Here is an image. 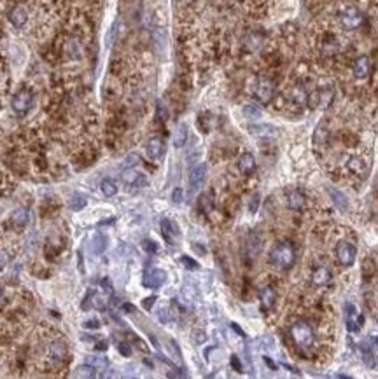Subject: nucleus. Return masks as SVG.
Wrapping results in <instances>:
<instances>
[{"instance_id":"a878e982","label":"nucleus","mask_w":378,"mask_h":379,"mask_svg":"<svg viewBox=\"0 0 378 379\" xmlns=\"http://www.w3.org/2000/svg\"><path fill=\"white\" fill-rule=\"evenodd\" d=\"M100 189H102V192H104V196H107V198L116 196V192H117V185H116V182L112 180V178H105V180H102Z\"/></svg>"},{"instance_id":"39448f33","label":"nucleus","mask_w":378,"mask_h":379,"mask_svg":"<svg viewBox=\"0 0 378 379\" xmlns=\"http://www.w3.org/2000/svg\"><path fill=\"white\" fill-rule=\"evenodd\" d=\"M32 103H34V95H32L30 89H21V91H18L14 96H12V110L16 112V114H27L28 110L32 108Z\"/></svg>"},{"instance_id":"473e14b6","label":"nucleus","mask_w":378,"mask_h":379,"mask_svg":"<svg viewBox=\"0 0 378 379\" xmlns=\"http://www.w3.org/2000/svg\"><path fill=\"white\" fill-rule=\"evenodd\" d=\"M182 201H184V189H181V187L174 189V192H172V203L181 205Z\"/></svg>"},{"instance_id":"aec40b11","label":"nucleus","mask_w":378,"mask_h":379,"mask_svg":"<svg viewBox=\"0 0 378 379\" xmlns=\"http://www.w3.org/2000/svg\"><path fill=\"white\" fill-rule=\"evenodd\" d=\"M9 19H11V23L14 25L16 28H21L27 23L28 14L27 11H25V7H14L11 11V14H9Z\"/></svg>"},{"instance_id":"72a5a7b5","label":"nucleus","mask_w":378,"mask_h":379,"mask_svg":"<svg viewBox=\"0 0 378 379\" xmlns=\"http://www.w3.org/2000/svg\"><path fill=\"white\" fill-rule=\"evenodd\" d=\"M142 248L146 250V252H149V253H156V252H158V245H156L154 241H151V240H144V241H142Z\"/></svg>"},{"instance_id":"393cba45","label":"nucleus","mask_w":378,"mask_h":379,"mask_svg":"<svg viewBox=\"0 0 378 379\" xmlns=\"http://www.w3.org/2000/svg\"><path fill=\"white\" fill-rule=\"evenodd\" d=\"M12 222L18 227H25L28 224V211L25 208H18L12 211Z\"/></svg>"},{"instance_id":"f3484780","label":"nucleus","mask_w":378,"mask_h":379,"mask_svg":"<svg viewBox=\"0 0 378 379\" xmlns=\"http://www.w3.org/2000/svg\"><path fill=\"white\" fill-rule=\"evenodd\" d=\"M238 172L242 173V175H251V173H254L256 170V159L252 154H242L238 159Z\"/></svg>"},{"instance_id":"7c9ffc66","label":"nucleus","mask_w":378,"mask_h":379,"mask_svg":"<svg viewBox=\"0 0 378 379\" xmlns=\"http://www.w3.org/2000/svg\"><path fill=\"white\" fill-rule=\"evenodd\" d=\"M243 115L249 119H259L261 117V108L258 107V105H245L243 107Z\"/></svg>"},{"instance_id":"a211bd4d","label":"nucleus","mask_w":378,"mask_h":379,"mask_svg":"<svg viewBox=\"0 0 378 379\" xmlns=\"http://www.w3.org/2000/svg\"><path fill=\"white\" fill-rule=\"evenodd\" d=\"M161 231H163V236H165V240L170 243V245H174L175 240L179 238V227L175 226L172 220H163L161 222Z\"/></svg>"},{"instance_id":"49530a36","label":"nucleus","mask_w":378,"mask_h":379,"mask_svg":"<svg viewBox=\"0 0 378 379\" xmlns=\"http://www.w3.org/2000/svg\"><path fill=\"white\" fill-rule=\"evenodd\" d=\"M375 345H377V348H378V336L375 337Z\"/></svg>"},{"instance_id":"cd10ccee","label":"nucleus","mask_w":378,"mask_h":379,"mask_svg":"<svg viewBox=\"0 0 378 379\" xmlns=\"http://www.w3.org/2000/svg\"><path fill=\"white\" fill-rule=\"evenodd\" d=\"M84 207H86V198H84V196H81V194H76L69 201V208L72 211H81Z\"/></svg>"},{"instance_id":"2f4dec72","label":"nucleus","mask_w":378,"mask_h":379,"mask_svg":"<svg viewBox=\"0 0 378 379\" xmlns=\"http://www.w3.org/2000/svg\"><path fill=\"white\" fill-rule=\"evenodd\" d=\"M88 364L93 365L95 369H105L109 365L105 356H88Z\"/></svg>"},{"instance_id":"7ed1b4c3","label":"nucleus","mask_w":378,"mask_h":379,"mask_svg":"<svg viewBox=\"0 0 378 379\" xmlns=\"http://www.w3.org/2000/svg\"><path fill=\"white\" fill-rule=\"evenodd\" d=\"M363 23H364L363 12L359 11L357 7H354V5L345 7L343 11L340 12V25H341L345 30H355V28H359Z\"/></svg>"},{"instance_id":"5701e85b","label":"nucleus","mask_w":378,"mask_h":379,"mask_svg":"<svg viewBox=\"0 0 378 379\" xmlns=\"http://www.w3.org/2000/svg\"><path fill=\"white\" fill-rule=\"evenodd\" d=\"M186 142H188V126H186V124L182 123V124H179V126H177V131H175L174 145L177 147V149H181V147L186 145Z\"/></svg>"},{"instance_id":"f8f14e48","label":"nucleus","mask_w":378,"mask_h":379,"mask_svg":"<svg viewBox=\"0 0 378 379\" xmlns=\"http://www.w3.org/2000/svg\"><path fill=\"white\" fill-rule=\"evenodd\" d=\"M275 301H277V294H275L273 287L266 285L259 290V303H261L263 311H270L275 306Z\"/></svg>"},{"instance_id":"a19ab883","label":"nucleus","mask_w":378,"mask_h":379,"mask_svg":"<svg viewBox=\"0 0 378 379\" xmlns=\"http://www.w3.org/2000/svg\"><path fill=\"white\" fill-rule=\"evenodd\" d=\"M7 262H9V255L5 252H0V269L4 268Z\"/></svg>"},{"instance_id":"79ce46f5","label":"nucleus","mask_w":378,"mask_h":379,"mask_svg":"<svg viewBox=\"0 0 378 379\" xmlns=\"http://www.w3.org/2000/svg\"><path fill=\"white\" fill-rule=\"evenodd\" d=\"M126 161H128V163H126V165H128V166H131V165H135V163H137V161H139V156H137V154H131V156H130V157H128Z\"/></svg>"},{"instance_id":"e433bc0d","label":"nucleus","mask_w":378,"mask_h":379,"mask_svg":"<svg viewBox=\"0 0 378 379\" xmlns=\"http://www.w3.org/2000/svg\"><path fill=\"white\" fill-rule=\"evenodd\" d=\"M117 349H119V353H121V355H124V356H130L131 355V348L128 346V343H119Z\"/></svg>"},{"instance_id":"6ab92c4d","label":"nucleus","mask_w":378,"mask_h":379,"mask_svg":"<svg viewBox=\"0 0 378 379\" xmlns=\"http://www.w3.org/2000/svg\"><path fill=\"white\" fill-rule=\"evenodd\" d=\"M107 248V238L104 236L102 233H95L91 238V252L95 255H102Z\"/></svg>"},{"instance_id":"2eb2a0df","label":"nucleus","mask_w":378,"mask_h":379,"mask_svg":"<svg viewBox=\"0 0 378 379\" xmlns=\"http://www.w3.org/2000/svg\"><path fill=\"white\" fill-rule=\"evenodd\" d=\"M163 154H165V142L161 138H151L147 142V156L158 161V159H161Z\"/></svg>"},{"instance_id":"dca6fc26","label":"nucleus","mask_w":378,"mask_h":379,"mask_svg":"<svg viewBox=\"0 0 378 379\" xmlns=\"http://www.w3.org/2000/svg\"><path fill=\"white\" fill-rule=\"evenodd\" d=\"M121 178H123V182L126 185H130V187H139V185H146V178H144V175H140L137 170L133 168H128L123 172V175H121Z\"/></svg>"},{"instance_id":"4c0bfd02","label":"nucleus","mask_w":378,"mask_h":379,"mask_svg":"<svg viewBox=\"0 0 378 379\" xmlns=\"http://www.w3.org/2000/svg\"><path fill=\"white\" fill-rule=\"evenodd\" d=\"M84 329H89V330H95V329H100V322L98 320H88V322H84Z\"/></svg>"},{"instance_id":"ddd939ff","label":"nucleus","mask_w":378,"mask_h":379,"mask_svg":"<svg viewBox=\"0 0 378 379\" xmlns=\"http://www.w3.org/2000/svg\"><path fill=\"white\" fill-rule=\"evenodd\" d=\"M286 199H287V207H289L291 210H294V211L303 210V208H305V205H306L305 194H303L301 191H296V189H294V191L287 192Z\"/></svg>"},{"instance_id":"c756f323","label":"nucleus","mask_w":378,"mask_h":379,"mask_svg":"<svg viewBox=\"0 0 378 379\" xmlns=\"http://www.w3.org/2000/svg\"><path fill=\"white\" fill-rule=\"evenodd\" d=\"M361 349H363V362L366 364V367L373 369L375 365H377V362H375L373 351H371V349L368 348V345H363V346H361Z\"/></svg>"},{"instance_id":"1a4fd4ad","label":"nucleus","mask_w":378,"mask_h":379,"mask_svg":"<svg viewBox=\"0 0 378 379\" xmlns=\"http://www.w3.org/2000/svg\"><path fill=\"white\" fill-rule=\"evenodd\" d=\"M310 281H312V285L313 287H317V288L328 287V285L333 281L331 269L326 268V266H317V268L312 271V278H310Z\"/></svg>"},{"instance_id":"37998d69","label":"nucleus","mask_w":378,"mask_h":379,"mask_svg":"<svg viewBox=\"0 0 378 379\" xmlns=\"http://www.w3.org/2000/svg\"><path fill=\"white\" fill-rule=\"evenodd\" d=\"M265 362H266V365H270V367L273 369V371L277 369V365L273 364V360H271V358H268V356H265Z\"/></svg>"},{"instance_id":"f03ea898","label":"nucleus","mask_w":378,"mask_h":379,"mask_svg":"<svg viewBox=\"0 0 378 379\" xmlns=\"http://www.w3.org/2000/svg\"><path fill=\"white\" fill-rule=\"evenodd\" d=\"M291 337L293 341L296 343L300 348H310L313 345V339H315V334H313V329L310 327V323H306L305 320H298L291 325L289 329Z\"/></svg>"},{"instance_id":"4be33fe9","label":"nucleus","mask_w":378,"mask_h":379,"mask_svg":"<svg viewBox=\"0 0 378 379\" xmlns=\"http://www.w3.org/2000/svg\"><path fill=\"white\" fill-rule=\"evenodd\" d=\"M329 196H331V199L335 201V205L340 208V210L345 211L348 208V199L341 191H338V189H329Z\"/></svg>"},{"instance_id":"b1692460","label":"nucleus","mask_w":378,"mask_h":379,"mask_svg":"<svg viewBox=\"0 0 378 379\" xmlns=\"http://www.w3.org/2000/svg\"><path fill=\"white\" fill-rule=\"evenodd\" d=\"M347 165H348V170H350L352 173H355V175H364V173H366V165H364V161L361 157H350Z\"/></svg>"},{"instance_id":"423d86ee","label":"nucleus","mask_w":378,"mask_h":379,"mask_svg":"<svg viewBox=\"0 0 378 379\" xmlns=\"http://www.w3.org/2000/svg\"><path fill=\"white\" fill-rule=\"evenodd\" d=\"M207 172H209V168L203 163L191 170V175H189V191H191V194H196L203 187L205 180H207Z\"/></svg>"},{"instance_id":"f704fd0d","label":"nucleus","mask_w":378,"mask_h":379,"mask_svg":"<svg viewBox=\"0 0 378 379\" xmlns=\"http://www.w3.org/2000/svg\"><path fill=\"white\" fill-rule=\"evenodd\" d=\"M181 262L186 266V268H189V269H198V262L193 261V259H191V257H188V255H182L181 257Z\"/></svg>"},{"instance_id":"9d476101","label":"nucleus","mask_w":378,"mask_h":379,"mask_svg":"<svg viewBox=\"0 0 378 379\" xmlns=\"http://www.w3.org/2000/svg\"><path fill=\"white\" fill-rule=\"evenodd\" d=\"M345 310H347V327L350 332H359L361 330V327H363L364 323V318L363 314L359 313L357 308L354 306L352 303H348L347 306H345Z\"/></svg>"},{"instance_id":"c85d7f7f","label":"nucleus","mask_w":378,"mask_h":379,"mask_svg":"<svg viewBox=\"0 0 378 379\" xmlns=\"http://www.w3.org/2000/svg\"><path fill=\"white\" fill-rule=\"evenodd\" d=\"M95 376H97V369L89 364L81 365L76 372V378H95Z\"/></svg>"},{"instance_id":"412c9836","label":"nucleus","mask_w":378,"mask_h":379,"mask_svg":"<svg viewBox=\"0 0 378 379\" xmlns=\"http://www.w3.org/2000/svg\"><path fill=\"white\" fill-rule=\"evenodd\" d=\"M249 131L256 137H275L278 133L277 128L271 126V124H254V126L249 128Z\"/></svg>"},{"instance_id":"ea45409f","label":"nucleus","mask_w":378,"mask_h":379,"mask_svg":"<svg viewBox=\"0 0 378 379\" xmlns=\"http://www.w3.org/2000/svg\"><path fill=\"white\" fill-rule=\"evenodd\" d=\"M154 303H156V297H147V299H144V308H146V310H151Z\"/></svg>"},{"instance_id":"a18cd8bd","label":"nucleus","mask_w":378,"mask_h":379,"mask_svg":"<svg viewBox=\"0 0 378 379\" xmlns=\"http://www.w3.org/2000/svg\"><path fill=\"white\" fill-rule=\"evenodd\" d=\"M231 327H233V329H235V330H236V332H238V334H240V336H243V332H242V330H240V327H238V325H235V323H233V325H231Z\"/></svg>"},{"instance_id":"c03bdc74","label":"nucleus","mask_w":378,"mask_h":379,"mask_svg":"<svg viewBox=\"0 0 378 379\" xmlns=\"http://www.w3.org/2000/svg\"><path fill=\"white\" fill-rule=\"evenodd\" d=\"M256 208H258V196H256L254 199H252V205H251V211H256Z\"/></svg>"},{"instance_id":"9b49d317","label":"nucleus","mask_w":378,"mask_h":379,"mask_svg":"<svg viewBox=\"0 0 378 379\" xmlns=\"http://www.w3.org/2000/svg\"><path fill=\"white\" fill-rule=\"evenodd\" d=\"M352 70H354L355 79H359V81L368 79V77H370V73H371L370 58H368V56H359L357 60L354 62V67H352Z\"/></svg>"},{"instance_id":"4468645a","label":"nucleus","mask_w":378,"mask_h":379,"mask_svg":"<svg viewBox=\"0 0 378 379\" xmlns=\"http://www.w3.org/2000/svg\"><path fill=\"white\" fill-rule=\"evenodd\" d=\"M333 100H335V89L333 88H324V89H319L315 93V105L322 110L329 108V105L333 103Z\"/></svg>"},{"instance_id":"0eeeda50","label":"nucleus","mask_w":378,"mask_h":379,"mask_svg":"<svg viewBox=\"0 0 378 379\" xmlns=\"http://www.w3.org/2000/svg\"><path fill=\"white\" fill-rule=\"evenodd\" d=\"M254 96L259 103H270L275 96V86L271 81L261 79L258 81V84L254 86Z\"/></svg>"},{"instance_id":"6e6552de","label":"nucleus","mask_w":378,"mask_h":379,"mask_svg":"<svg viewBox=\"0 0 378 379\" xmlns=\"http://www.w3.org/2000/svg\"><path fill=\"white\" fill-rule=\"evenodd\" d=\"M165 281H166V273L159 268H152V269H149V271H146L142 283L146 288H159V287H163Z\"/></svg>"},{"instance_id":"c9c22d12","label":"nucleus","mask_w":378,"mask_h":379,"mask_svg":"<svg viewBox=\"0 0 378 379\" xmlns=\"http://www.w3.org/2000/svg\"><path fill=\"white\" fill-rule=\"evenodd\" d=\"M200 208H201V211H210L212 210V203H210V199L207 198V196H201L200 198Z\"/></svg>"},{"instance_id":"de8ad7c7","label":"nucleus","mask_w":378,"mask_h":379,"mask_svg":"<svg viewBox=\"0 0 378 379\" xmlns=\"http://www.w3.org/2000/svg\"><path fill=\"white\" fill-rule=\"evenodd\" d=\"M0 299H2V288H0Z\"/></svg>"},{"instance_id":"f257e3e1","label":"nucleus","mask_w":378,"mask_h":379,"mask_svg":"<svg viewBox=\"0 0 378 379\" xmlns=\"http://www.w3.org/2000/svg\"><path fill=\"white\" fill-rule=\"evenodd\" d=\"M270 261L280 271H287L296 262V248L291 241H280L271 248Z\"/></svg>"},{"instance_id":"58836bf2","label":"nucleus","mask_w":378,"mask_h":379,"mask_svg":"<svg viewBox=\"0 0 378 379\" xmlns=\"http://www.w3.org/2000/svg\"><path fill=\"white\" fill-rule=\"evenodd\" d=\"M231 367L235 369L236 372H242V362H240V358L236 355L231 356Z\"/></svg>"},{"instance_id":"bb28decb","label":"nucleus","mask_w":378,"mask_h":379,"mask_svg":"<svg viewBox=\"0 0 378 379\" xmlns=\"http://www.w3.org/2000/svg\"><path fill=\"white\" fill-rule=\"evenodd\" d=\"M293 100H294V103L305 105L306 102L310 100V96H308V93H306L305 89L301 88V86H296V88L293 89Z\"/></svg>"},{"instance_id":"20e7f679","label":"nucleus","mask_w":378,"mask_h":379,"mask_svg":"<svg viewBox=\"0 0 378 379\" xmlns=\"http://www.w3.org/2000/svg\"><path fill=\"white\" fill-rule=\"evenodd\" d=\"M335 255H336V261L343 266V268H350L355 262V257H357V248H355V245L350 241H340L338 245H336Z\"/></svg>"}]
</instances>
